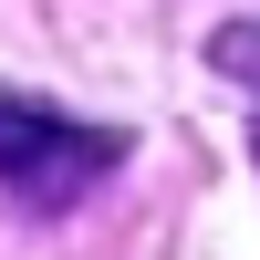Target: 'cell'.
Segmentation results:
<instances>
[{"label":"cell","instance_id":"7a4b0ae2","mask_svg":"<svg viewBox=\"0 0 260 260\" xmlns=\"http://www.w3.org/2000/svg\"><path fill=\"white\" fill-rule=\"evenodd\" d=\"M219 73L250 94V156H260V21L250 31H219Z\"/></svg>","mask_w":260,"mask_h":260},{"label":"cell","instance_id":"6da1fadb","mask_svg":"<svg viewBox=\"0 0 260 260\" xmlns=\"http://www.w3.org/2000/svg\"><path fill=\"white\" fill-rule=\"evenodd\" d=\"M115 167H125V125H83V115H62V104L0 94V187H11L21 208H73V198H94Z\"/></svg>","mask_w":260,"mask_h":260}]
</instances>
